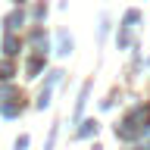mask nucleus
Listing matches in <instances>:
<instances>
[{"label":"nucleus","instance_id":"f257e3e1","mask_svg":"<svg viewBox=\"0 0 150 150\" xmlns=\"http://www.w3.org/2000/svg\"><path fill=\"white\" fill-rule=\"evenodd\" d=\"M59 53H72V38H69V35H66V31H59Z\"/></svg>","mask_w":150,"mask_h":150},{"label":"nucleus","instance_id":"f03ea898","mask_svg":"<svg viewBox=\"0 0 150 150\" xmlns=\"http://www.w3.org/2000/svg\"><path fill=\"white\" fill-rule=\"evenodd\" d=\"M3 47H6V53H9V56H13V53H19V50H16L19 44H16V38H13V35H9L6 41H3Z\"/></svg>","mask_w":150,"mask_h":150},{"label":"nucleus","instance_id":"7ed1b4c3","mask_svg":"<svg viewBox=\"0 0 150 150\" xmlns=\"http://www.w3.org/2000/svg\"><path fill=\"white\" fill-rule=\"evenodd\" d=\"M6 25L9 28H19V25H22V13H13V16L6 19Z\"/></svg>","mask_w":150,"mask_h":150},{"label":"nucleus","instance_id":"20e7f679","mask_svg":"<svg viewBox=\"0 0 150 150\" xmlns=\"http://www.w3.org/2000/svg\"><path fill=\"white\" fill-rule=\"evenodd\" d=\"M94 131H97V122H84V128H81L84 138H88V134H94Z\"/></svg>","mask_w":150,"mask_h":150}]
</instances>
